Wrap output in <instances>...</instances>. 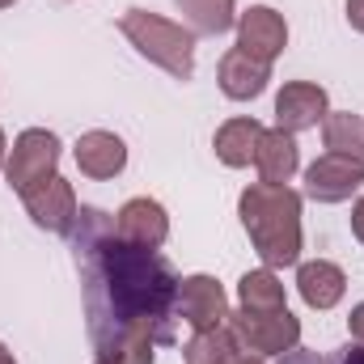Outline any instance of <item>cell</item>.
I'll return each mask as SVG.
<instances>
[{
  "mask_svg": "<svg viewBox=\"0 0 364 364\" xmlns=\"http://www.w3.org/2000/svg\"><path fill=\"white\" fill-rule=\"evenodd\" d=\"M9 161V144H4V132H0V166Z\"/></svg>",
  "mask_w": 364,
  "mask_h": 364,
  "instance_id": "cell-26",
  "label": "cell"
},
{
  "mask_svg": "<svg viewBox=\"0 0 364 364\" xmlns=\"http://www.w3.org/2000/svg\"><path fill=\"white\" fill-rule=\"evenodd\" d=\"M279 364H364V343H343V348H335L331 356H318V352H301V348H292V352H284Z\"/></svg>",
  "mask_w": 364,
  "mask_h": 364,
  "instance_id": "cell-21",
  "label": "cell"
},
{
  "mask_svg": "<svg viewBox=\"0 0 364 364\" xmlns=\"http://www.w3.org/2000/svg\"><path fill=\"white\" fill-rule=\"evenodd\" d=\"M296 292L309 309H335L348 292V275H343V267H335L326 259H314V263L296 267Z\"/></svg>",
  "mask_w": 364,
  "mask_h": 364,
  "instance_id": "cell-14",
  "label": "cell"
},
{
  "mask_svg": "<svg viewBox=\"0 0 364 364\" xmlns=\"http://www.w3.org/2000/svg\"><path fill=\"white\" fill-rule=\"evenodd\" d=\"M182 360H186V364H237V360H242V343L233 339V331H229V326L195 331V339L182 348Z\"/></svg>",
  "mask_w": 364,
  "mask_h": 364,
  "instance_id": "cell-17",
  "label": "cell"
},
{
  "mask_svg": "<svg viewBox=\"0 0 364 364\" xmlns=\"http://www.w3.org/2000/svg\"><path fill=\"white\" fill-rule=\"evenodd\" d=\"M326 114H331L326 90L314 85V81H288L284 90L275 93V127L288 132V136L318 127Z\"/></svg>",
  "mask_w": 364,
  "mask_h": 364,
  "instance_id": "cell-9",
  "label": "cell"
},
{
  "mask_svg": "<svg viewBox=\"0 0 364 364\" xmlns=\"http://www.w3.org/2000/svg\"><path fill=\"white\" fill-rule=\"evenodd\" d=\"M119 30L127 34V43L149 60L157 64L161 73H170L174 81H191L195 77V34L178 26V21H166L149 9H127L119 17Z\"/></svg>",
  "mask_w": 364,
  "mask_h": 364,
  "instance_id": "cell-3",
  "label": "cell"
},
{
  "mask_svg": "<svg viewBox=\"0 0 364 364\" xmlns=\"http://www.w3.org/2000/svg\"><path fill=\"white\" fill-rule=\"evenodd\" d=\"M21 203H26L30 220L38 229H47V233H68L73 220H77V212H81L73 182L60 178V174H51V178L34 182L30 191H21Z\"/></svg>",
  "mask_w": 364,
  "mask_h": 364,
  "instance_id": "cell-6",
  "label": "cell"
},
{
  "mask_svg": "<svg viewBox=\"0 0 364 364\" xmlns=\"http://www.w3.org/2000/svg\"><path fill=\"white\" fill-rule=\"evenodd\" d=\"M352 233H356V242L364 246V195L356 199V208H352Z\"/></svg>",
  "mask_w": 364,
  "mask_h": 364,
  "instance_id": "cell-24",
  "label": "cell"
},
{
  "mask_svg": "<svg viewBox=\"0 0 364 364\" xmlns=\"http://www.w3.org/2000/svg\"><path fill=\"white\" fill-rule=\"evenodd\" d=\"M237 301L242 309L250 314H272V309H288V296H284V284L275 272H246L237 279Z\"/></svg>",
  "mask_w": 364,
  "mask_h": 364,
  "instance_id": "cell-19",
  "label": "cell"
},
{
  "mask_svg": "<svg viewBox=\"0 0 364 364\" xmlns=\"http://www.w3.org/2000/svg\"><path fill=\"white\" fill-rule=\"evenodd\" d=\"M178 318L191 331H216L229 322V296L220 279L212 275H186L178 279Z\"/></svg>",
  "mask_w": 364,
  "mask_h": 364,
  "instance_id": "cell-8",
  "label": "cell"
},
{
  "mask_svg": "<svg viewBox=\"0 0 364 364\" xmlns=\"http://www.w3.org/2000/svg\"><path fill=\"white\" fill-rule=\"evenodd\" d=\"M296 166H301V149H296V136H288V132H263V140H259V153H255V170H259V178L272 182V186H288L292 174H296Z\"/></svg>",
  "mask_w": 364,
  "mask_h": 364,
  "instance_id": "cell-16",
  "label": "cell"
},
{
  "mask_svg": "<svg viewBox=\"0 0 364 364\" xmlns=\"http://www.w3.org/2000/svg\"><path fill=\"white\" fill-rule=\"evenodd\" d=\"M322 140H326L331 153L360 157L364 161V119H356L352 110H331L322 119Z\"/></svg>",
  "mask_w": 364,
  "mask_h": 364,
  "instance_id": "cell-20",
  "label": "cell"
},
{
  "mask_svg": "<svg viewBox=\"0 0 364 364\" xmlns=\"http://www.w3.org/2000/svg\"><path fill=\"white\" fill-rule=\"evenodd\" d=\"M263 132H267V127H263L255 114H242V119H229V123H220V127H216L212 149H216V157H220L229 170H242V166H250V161H255Z\"/></svg>",
  "mask_w": 364,
  "mask_h": 364,
  "instance_id": "cell-15",
  "label": "cell"
},
{
  "mask_svg": "<svg viewBox=\"0 0 364 364\" xmlns=\"http://www.w3.org/2000/svg\"><path fill=\"white\" fill-rule=\"evenodd\" d=\"M77 166H81L85 178H97V182L114 178L127 166V144L114 132H85L77 140Z\"/></svg>",
  "mask_w": 364,
  "mask_h": 364,
  "instance_id": "cell-13",
  "label": "cell"
},
{
  "mask_svg": "<svg viewBox=\"0 0 364 364\" xmlns=\"http://www.w3.org/2000/svg\"><path fill=\"white\" fill-rule=\"evenodd\" d=\"M9 4H13V0H0V9H9Z\"/></svg>",
  "mask_w": 364,
  "mask_h": 364,
  "instance_id": "cell-28",
  "label": "cell"
},
{
  "mask_svg": "<svg viewBox=\"0 0 364 364\" xmlns=\"http://www.w3.org/2000/svg\"><path fill=\"white\" fill-rule=\"evenodd\" d=\"M0 364H17V360H13V352H9L4 343H0Z\"/></svg>",
  "mask_w": 364,
  "mask_h": 364,
  "instance_id": "cell-25",
  "label": "cell"
},
{
  "mask_svg": "<svg viewBox=\"0 0 364 364\" xmlns=\"http://www.w3.org/2000/svg\"><path fill=\"white\" fill-rule=\"evenodd\" d=\"M81 275L85 326L97 364H153L178 343V275L166 255L114 233V216L81 208L64 233Z\"/></svg>",
  "mask_w": 364,
  "mask_h": 364,
  "instance_id": "cell-1",
  "label": "cell"
},
{
  "mask_svg": "<svg viewBox=\"0 0 364 364\" xmlns=\"http://www.w3.org/2000/svg\"><path fill=\"white\" fill-rule=\"evenodd\" d=\"M216 81H220V93H225V97L250 102V97H259V93L267 90L272 64H263V60L246 55L242 47H233V51H225V60H220V68H216Z\"/></svg>",
  "mask_w": 364,
  "mask_h": 364,
  "instance_id": "cell-12",
  "label": "cell"
},
{
  "mask_svg": "<svg viewBox=\"0 0 364 364\" xmlns=\"http://www.w3.org/2000/svg\"><path fill=\"white\" fill-rule=\"evenodd\" d=\"M178 13L186 17V30L191 34H225L237 26V13H233V0H174Z\"/></svg>",
  "mask_w": 364,
  "mask_h": 364,
  "instance_id": "cell-18",
  "label": "cell"
},
{
  "mask_svg": "<svg viewBox=\"0 0 364 364\" xmlns=\"http://www.w3.org/2000/svg\"><path fill=\"white\" fill-rule=\"evenodd\" d=\"M348 331H352L356 343H364V301L360 305H352V314H348Z\"/></svg>",
  "mask_w": 364,
  "mask_h": 364,
  "instance_id": "cell-22",
  "label": "cell"
},
{
  "mask_svg": "<svg viewBox=\"0 0 364 364\" xmlns=\"http://www.w3.org/2000/svg\"><path fill=\"white\" fill-rule=\"evenodd\" d=\"M237 364H263V360H259V356H242Z\"/></svg>",
  "mask_w": 364,
  "mask_h": 364,
  "instance_id": "cell-27",
  "label": "cell"
},
{
  "mask_svg": "<svg viewBox=\"0 0 364 364\" xmlns=\"http://www.w3.org/2000/svg\"><path fill=\"white\" fill-rule=\"evenodd\" d=\"M225 326L233 331V339L250 356H284V352H292L301 343V322L288 309H272V314L237 309V314H229Z\"/></svg>",
  "mask_w": 364,
  "mask_h": 364,
  "instance_id": "cell-4",
  "label": "cell"
},
{
  "mask_svg": "<svg viewBox=\"0 0 364 364\" xmlns=\"http://www.w3.org/2000/svg\"><path fill=\"white\" fill-rule=\"evenodd\" d=\"M237 216L267 272L301 263V195L292 186L250 182L237 199Z\"/></svg>",
  "mask_w": 364,
  "mask_h": 364,
  "instance_id": "cell-2",
  "label": "cell"
},
{
  "mask_svg": "<svg viewBox=\"0 0 364 364\" xmlns=\"http://www.w3.org/2000/svg\"><path fill=\"white\" fill-rule=\"evenodd\" d=\"M55 166H60V140H55V132L30 127V132H21V136L13 140L9 161H4V178H9V186L21 195V191H30L34 182L51 178Z\"/></svg>",
  "mask_w": 364,
  "mask_h": 364,
  "instance_id": "cell-5",
  "label": "cell"
},
{
  "mask_svg": "<svg viewBox=\"0 0 364 364\" xmlns=\"http://www.w3.org/2000/svg\"><path fill=\"white\" fill-rule=\"evenodd\" d=\"M348 26L364 34V0H348Z\"/></svg>",
  "mask_w": 364,
  "mask_h": 364,
  "instance_id": "cell-23",
  "label": "cell"
},
{
  "mask_svg": "<svg viewBox=\"0 0 364 364\" xmlns=\"http://www.w3.org/2000/svg\"><path fill=\"white\" fill-rule=\"evenodd\" d=\"M114 233L132 246H144V250H161L166 237H170V216L157 199L140 195V199H127L114 216Z\"/></svg>",
  "mask_w": 364,
  "mask_h": 364,
  "instance_id": "cell-10",
  "label": "cell"
},
{
  "mask_svg": "<svg viewBox=\"0 0 364 364\" xmlns=\"http://www.w3.org/2000/svg\"><path fill=\"white\" fill-rule=\"evenodd\" d=\"M237 47H242L246 55L272 64L275 55L288 47V21H284L275 9H267V4L246 9V13L237 17Z\"/></svg>",
  "mask_w": 364,
  "mask_h": 364,
  "instance_id": "cell-11",
  "label": "cell"
},
{
  "mask_svg": "<svg viewBox=\"0 0 364 364\" xmlns=\"http://www.w3.org/2000/svg\"><path fill=\"white\" fill-rule=\"evenodd\" d=\"M364 186V161L360 157H343V153H326L305 170V195L318 203H343Z\"/></svg>",
  "mask_w": 364,
  "mask_h": 364,
  "instance_id": "cell-7",
  "label": "cell"
}]
</instances>
